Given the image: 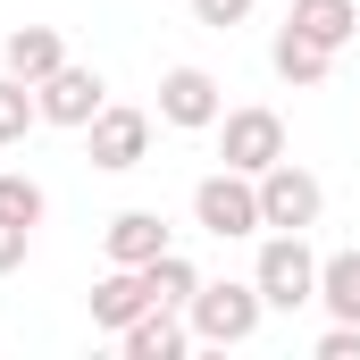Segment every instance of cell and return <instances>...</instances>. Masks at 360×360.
I'll return each mask as SVG.
<instances>
[{"instance_id": "obj_9", "label": "cell", "mask_w": 360, "mask_h": 360, "mask_svg": "<svg viewBox=\"0 0 360 360\" xmlns=\"http://www.w3.org/2000/svg\"><path fill=\"white\" fill-rule=\"evenodd\" d=\"M117 352H126V360H184V352H193V319L168 310V302H151L134 327H117Z\"/></svg>"}, {"instance_id": "obj_8", "label": "cell", "mask_w": 360, "mask_h": 360, "mask_svg": "<svg viewBox=\"0 0 360 360\" xmlns=\"http://www.w3.org/2000/svg\"><path fill=\"white\" fill-rule=\"evenodd\" d=\"M34 101H42V126H76V134H84L92 117L109 109V76L84 68V59H68L59 76H42V84H34Z\"/></svg>"}, {"instance_id": "obj_18", "label": "cell", "mask_w": 360, "mask_h": 360, "mask_svg": "<svg viewBox=\"0 0 360 360\" xmlns=\"http://www.w3.org/2000/svg\"><path fill=\"white\" fill-rule=\"evenodd\" d=\"M0 218H17V226H42V218H51V193L25 176V168H0Z\"/></svg>"}, {"instance_id": "obj_1", "label": "cell", "mask_w": 360, "mask_h": 360, "mask_svg": "<svg viewBox=\"0 0 360 360\" xmlns=\"http://www.w3.org/2000/svg\"><path fill=\"white\" fill-rule=\"evenodd\" d=\"M184 319H193V344L226 352V344H252V335H260L269 302H260V285H252V276H226V285H210V276H201V293L184 302Z\"/></svg>"}, {"instance_id": "obj_21", "label": "cell", "mask_w": 360, "mask_h": 360, "mask_svg": "<svg viewBox=\"0 0 360 360\" xmlns=\"http://www.w3.org/2000/svg\"><path fill=\"white\" fill-rule=\"evenodd\" d=\"M25 252H34V226L0 218V276H17V269H25Z\"/></svg>"}, {"instance_id": "obj_16", "label": "cell", "mask_w": 360, "mask_h": 360, "mask_svg": "<svg viewBox=\"0 0 360 360\" xmlns=\"http://www.w3.org/2000/svg\"><path fill=\"white\" fill-rule=\"evenodd\" d=\"M34 126H42V101H34V84L0 68V151H17V143H25Z\"/></svg>"}, {"instance_id": "obj_20", "label": "cell", "mask_w": 360, "mask_h": 360, "mask_svg": "<svg viewBox=\"0 0 360 360\" xmlns=\"http://www.w3.org/2000/svg\"><path fill=\"white\" fill-rule=\"evenodd\" d=\"M310 352H319V360H360V319H335V327H327Z\"/></svg>"}, {"instance_id": "obj_5", "label": "cell", "mask_w": 360, "mask_h": 360, "mask_svg": "<svg viewBox=\"0 0 360 360\" xmlns=\"http://www.w3.org/2000/svg\"><path fill=\"white\" fill-rule=\"evenodd\" d=\"M84 160L101 168V176H126V168H143V160H151V109H126V101H109V109L84 126Z\"/></svg>"}, {"instance_id": "obj_17", "label": "cell", "mask_w": 360, "mask_h": 360, "mask_svg": "<svg viewBox=\"0 0 360 360\" xmlns=\"http://www.w3.org/2000/svg\"><path fill=\"white\" fill-rule=\"evenodd\" d=\"M143 285H151V302H168V310H184V302L201 293V269H193V260H184L176 243H168V252H160V260L143 269Z\"/></svg>"}, {"instance_id": "obj_13", "label": "cell", "mask_w": 360, "mask_h": 360, "mask_svg": "<svg viewBox=\"0 0 360 360\" xmlns=\"http://www.w3.org/2000/svg\"><path fill=\"white\" fill-rule=\"evenodd\" d=\"M269 68H276V76H285L293 92H319L327 76H335V51H327V42H310V34H293V25H276Z\"/></svg>"}, {"instance_id": "obj_7", "label": "cell", "mask_w": 360, "mask_h": 360, "mask_svg": "<svg viewBox=\"0 0 360 360\" xmlns=\"http://www.w3.org/2000/svg\"><path fill=\"white\" fill-rule=\"evenodd\" d=\"M160 126H176V134H210L218 117H226V92L210 68H168L160 76V109H151Z\"/></svg>"}, {"instance_id": "obj_14", "label": "cell", "mask_w": 360, "mask_h": 360, "mask_svg": "<svg viewBox=\"0 0 360 360\" xmlns=\"http://www.w3.org/2000/svg\"><path fill=\"white\" fill-rule=\"evenodd\" d=\"M285 25L327 42V51H344V42H360V0H285Z\"/></svg>"}, {"instance_id": "obj_19", "label": "cell", "mask_w": 360, "mask_h": 360, "mask_svg": "<svg viewBox=\"0 0 360 360\" xmlns=\"http://www.w3.org/2000/svg\"><path fill=\"white\" fill-rule=\"evenodd\" d=\"M252 8H260V0H193V17H201L210 34H235V25H243Z\"/></svg>"}, {"instance_id": "obj_4", "label": "cell", "mask_w": 360, "mask_h": 360, "mask_svg": "<svg viewBox=\"0 0 360 360\" xmlns=\"http://www.w3.org/2000/svg\"><path fill=\"white\" fill-rule=\"evenodd\" d=\"M276 160H285V117L276 109H226L218 117V168H243V176H269Z\"/></svg>"}, {"instance_id": "obj_10", "label": "cell", "mask_w": 360, "mask_h": 360, "mask_svg": "<svg viewBox=\"0 0 360 360\" xmlns=\"http://www.w3.org/2000/svg\"><path fill=\"white\" fill-rule=\"evenodd\" d=\"M101 252H109L117 269H151V260L168 252V218H160V210H117V218L101 226Z\"/></svg>"}, {"instance_id": "obj_2", "label": "cell", "mask_w": 360, "mask_h": 360, "mask_svg": "<svg viewBox=\"0 0 360 360\" xmlns=\"http://www.w3.org/2000/svg\"><path fill=\"white\" fill-rule=\"evenodd\" d=\"M252 285H260L269 310H310L319 302V252H310V235L269 226L260 235V260H252Z\"/></svg>"}, {"instance_id": "obj_6", "label": "cell", "mask_w": 360, "mask_h": 360, "mask_svg": "<svg viewBox=\"0 0 360 360\" xmlns=\"http://www.w3.org/2000/svg\"><path fill=\"white\" fill-rule=\"evenodd\" d=\"M319 210H327V184L310 176V168L276 160L269 176H260V226H285V235H310V226H319Z\"/></svg>"}, {"instance_id": "obj_12", "label": "cell", "mask_w": 360, "mask_h": 360, "mask_svg": "<svg viewBox=\"0 0 360 360\" xmlns=\"http://www.w3.org/2000/svg\"><path fill=\"white\" fill-rule=\"evenodd\" d=\"M143 310H151V285H143V269H117V260H109V276L92 285V327H101V335H117V327H134Z\"/></svg>"}, {"instance_id": "obj_15", "label": "cell", "mask_w": 360, "mask_h": 360, "mask_svg": "<svg viewBox=\"0 0 360 360\" xmlns=\"http://www.w3.org/2000/svg\"><path fill=\"white\" fill-rule=\"evenodd\" d=\"M319 310L327 319H360V243L352 252H319Z\"/></svg>"}, {"instance_id": "obj_3", "label": "cell", "mask_w": 360, "mask_h": 360, "mask_svg": "<svg viewBox=\"0 0 360 360\" xmlns=\"http://www.w3.org/2000/svg\"><path fill=\"white\" fill-rule=\"evenodd\" d=\"M193 226L218 235V243L269 235V226H260V176H243V168H210V176L193 184Z\"/></svg>"}, {"instance_id": "obj_11", "label": "cell", "mask_w": 360, "mask_h": 360, "mask_svg": "<svg viewBox=\"0 0 360 360\" xmlns=\"http://www.w3.org/2000/svg\"><path fill=\"white\" fill-rule=\"evenodd\" d=\"M0 68H8V76H25V84H42V76H59V68H68V34H59V25H8Z\"/></svg>"}]
</instances>
